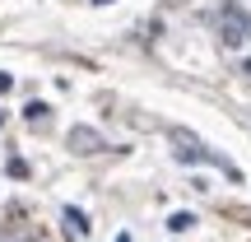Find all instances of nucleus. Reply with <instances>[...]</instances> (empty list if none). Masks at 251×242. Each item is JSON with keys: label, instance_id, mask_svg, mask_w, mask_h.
Masks as SVG:
<instances>
[{"label": "nucleus", "instance_id": "9d476101", "mask_svg": "<svg viewBox=\"0 0 251 242\" xmlns=\"http://www.w3.org/2000/svg\"><path fill=\"white\" fill-rule=\"evenodd\" d=\"M242 75H251V61H247V65H242Z\"/></svg>", "mask_w": 251, "mask_h": 242}, {"label": "nucleus", "instance_id": "1a4fd4ad", "mask_svg": "<svg viewBox=\"0 0 251 242\" xmlns=\"http://www.w3.org/2000/svg\"><path fill=\"white\" fill-rule=\"evenodd\" d=\"M117 242H135V238H130V233H117Z\"/></svg>", "mask_w": 251, "mask_h": 242}, {"label": "nucleus", "instance_id": "7ed1b4c3", "mask_svg": "<svg viewBox=\"0 0 251 242\" xmlns=\"http://www.w3.org/2000/svg\"><path fill=\"white\" fill-rule=\"evenodd\" d=\"M70 149L75 154H98L102 149V135L89 131V126H75V131H70Z\"/></svg>", "mask_w": 251, "mask_h": 242}, {"label": "nucleus", "instance_id": "20e7f679", "mask_svg": "<svg viewBox=\"0 0 251 242\" xmlns=\"http://www.w3.org/2000/svg\"><path fill=\"white\" fill-rule=\"evenodd\" d=\"M61 215H65V224H70V233H79V238H84V233H89V228H93V224H89V215H84L79 205H65Z\"/></svg>", "mask_w": 251, "mask_h": 242}, {"label": "nucleus", "instance_id": "39448f33", "mask_svg": "<svg viewBox=\"0 0 251 242\" xmlns=\"http://www.w3.org/2000/svg\"><path fill=\"white\" fill-rule=\"evenodd\" d=\"M168 228L172 233H186V228H196V215L191 210H177V215H168Z\"/></svg>", "mask_w": 251, "mask_h": 242}, {"label": "nucleus", "instance_id": "423d86ee", "mask_svg": "<svg viewBox=\"0 0 251 242\" xmlns=\"http://www.w3.org/2000/svg\"><path fill=\"white\" fill-rule=\"evenodd\" d=\"M47 112H51V108H47V103H28V108H24V117H28V121H42Z\"/></svg>", "mask_w": 251, "mask_h": 242}, {"label": "nucleus", "instance_id": "9b49d317", "mask_svg": "<svg viewBox=\"0 0 251 242\" xmlns=\"http://www.w3.org/2000/svg\"><path fill=\"white\" fill-rule=\"evenodd\" d=\"M93 5H112V0H93Z\"/></svg>", "mask_w": 251, "mask_h": 242}, {"label": "nucleus", "instance_id": "f03ea898", "mask_svg": "<svg viewBox=\"0 0 251 242\" xmlns=\"http://www.w3.org/2000/svg\"><path fill=\"white\" fill-rule=\"evenodd\" d=\"M214 24L224 28V42H233V47H242L251 42V14L237 0H228V5H219V14H214Z\"/></svg>", "mask_w": 251, "mask_h": 242}, {"label": "nucleus", "instance_id": "f257e3e1", "mask_svg": "<svg viewBox=\"0 0 251 242\" xmlns=\"http://www.w3.org/2000/svg\"><path fill=\"white\" fill-rule=\"evenodd\" d=\"M172 144H177L172 154H177L181 163H209V168H219L224 177H233V182L242 177V172H237V163H228L224 154H214V149H209L205 140H196V135H191L186 126H172Z\"/></svg>", "mask_w": 251, "mask_h": 242}, {"label": "nucleus", "instance_id": "6e6552de", "mask_svg": "<svg viewBox=\"0 0 251 242\" xmlns=\"http://www.w3.org/2000/svg\"><path fill=\"white\" fill-rule=\"evenodd\" d=\"M9 89H14V75H9V70H0V93H9Z\"/></svg>", "mask_w": 251, "mask_h": 242}, {"label": "nucleus", "instance_id": "0eeeda50", "mask_svg": "<svg viewBox=\"0 0 251 242\" xmlns=\"http://www.w3.org/2000/svg\"><path fill=\"white\" fill-rule=\"evenodd\" d=\"M5 172H9V177H28V163H24V159H9Z\"/></svg>", "mask_w": 251, "mask_h": 242}]
</instances>
